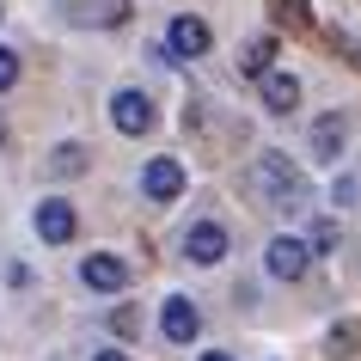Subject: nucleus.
<instances>
[{
  "mask_svg": "<svg viewBox=\"0 0 361 361\" xmlns=\"http://www.w3.org/2000/svg\"><path fill=\"white\" fill-rule=\"evenodd\" d=\"M251 178H257L264 202H276V209H306V171L294 166L288 153H264Z\"/></svg>",
  "mask_w": 361,
  "mask_h": 361,
  "instance_id": "nucleus-1",
  "label": "nucleus"
},
{
  "mask_svg": "<svg viewBox=\"0 0 361 361\" xmlns=\"http://www.w3.org/2000/svg\"><path fill=\"white\" fill-rule=\"evenodd\" d=\"M209 25H202V19H196V13H178V19H171L166 25V43H159V61H196V56H209Z\"/></svg>",
  "mask_w": 361,
  "mask_h": 361,
  "instance_id": "nucleus-2",
  "label": "nucleus"
},
{
  "mask_svg": "<svg viewBox=\"0 0 361 361\" xmlns=\"http://www.w3.org/2000/svg\"><path fill=\"white\" fill-rule=\"evenodd\" d=\"M343 141H349V116H343V111L312 116V135H306V147H312V166H337V159H343Z\"/></svg>",
  "mask_w": 361,
  "mask_h": 361,
  "instance_id": "nucleus-3",
  "label": "nucleus"
},
{
  "mask_svg": "<svg viewBox=\"0 0 361 361\" xmlns=\"http://www.w3.org/2000/svg\"><path fill=\"white\" fill-rule=\"evenodd\" d=\"M264 264H269L276 282H300L306 264H312V251H306V239H294V233H276V239L264 245Z\"/></svg>",
  "mask_w": 361,
  "mask_h": 361,
  "instance_id": "nucleus-4",
  "label": "nucleus"
},
{
  "mask_svg": "<svg viewBox=\"0 0 361 361\" xmlns=\"http://www.w3.org/2000/svg\"><path fill=\"white\" fill-rule=\"evenodd\" d=\"M141 190H147V202H178L184 196V166L171 153H153L147 166H141Z\"/></svg>",
  "mask_w": 361,
  "mask_h": 361,
  "instance_id": "nucleus-5",
  "label": "nucleus"
},
{
  "mask_svg": "<svg viewBox=\"0 0 361 361\" xmlns=\"http://www.w3.org/2000/svg\"><path fill=\"white\" fill-rule=\"evenodd\" d=\"M111 123H116V135H147L153 129V98L141 86H123L111 98Z\"/></svg>",
  "mask_w": 361,
  "mask_h": 361,
  "instance_id": "nucleus-6",
  "label": "nucleus"
},
{
  "mask_svg": "<svg viewBox=\"0 0 361 361\" xmlns=\"http://www.w3.org/2000/svg\"><path fill=\"white\" fill-rule=\"evenodd\" d=\"M159 331H166V343H196V331H202V312H196V300H184V294H166V300H159Z\"/></svg>",
  "mask_w": 361,
  "mask_h": 361,
  "instance_id": "nucleus-7",
  "label": "nucleus"
},
{
  "mask_svg": "<svg viewBox=\"0 0 361 361\" xmlns=\"http://www.w3.org/2000/svg\"><path fill=\"white\" fill-rule=\"evenodd\" d=\"M80 282L92 288V294H123V288H129V264L111 257V251H92V257L80 264Z\"/></svg>",
  "mask_w": 361,
  "mask_h": 361,
  "instance_id": "nucleus-8",
  "label": "nucleus"
},
{
  "mask_svg": "<svg viewBox=\"0 0 361 361\" xmlns=\"http://www.w3.org/2000/svg\"><path fill=\"white\" fill-rule=\"evenodd\" d=\"M74 233H80V214H74V202H61V196L37 202V239H43V245H68Z\"/></svg>",
  "mask_w": 361,
  "mask_h": 361,
  "instance_id": "nucleus-9",
  "label": "nucleus"
},
{
  "mask_svg": "<svg viewBox=\"0 0 361 361\" xmlns=\"http://www.w3.org/2000/svg\"><path fill=\"white\" fill-rule=\"evenodd\" d=\"M178 251H184L190 264H221V257H227V227H221V221H196Z\"/></svg>",
  "mask_w": 361,
  "mask_h": 361,
  "instance_id": "nucleus-10",
  "label": "nucleus"
},
{
  "mask_svg": "<svg viewBox=\"0 0 361 361\" xmlns=\"http://www.w3.org/2000/svg\"><path fill=\"white\" fill-rule=\"evenodd\" d=\"M257 92H264V111L269 116H294V111H300V80L282 74V68H269V74L257 80Z\"/></svg>",
  "mask_w": 361,
  "mask_h": 361,
  "instance_id": "nucleus-11",
  "label": "nucleus"
},
{
  "mask_svg": "<svg viewBox=\"0 0 361 361\" xmlns=\"http://www.w3.org/2000/svg\"><path fill=\"white\" fill-rule=\"evenodd\" d=\"M61 13L74 25H123L129 19V0H61Z\"/></svg>",
  "mask_w": 361,
  "mask_h": 361,
  "instance_id": "nucleus-12",
  "label": "nucleus"
},
{
  "mask_svg": "<svg viewBox=\"0 0 361 361\" xmlns=\"http://www.w3.org/2000/svg\"><path fill=\"white\" fill-rule=\"evenodd\" d=\"M276 56H282V43H276V37L264 31V37H251V43H245V56H239V68H245L251 80H264L269 68H276Z\"/></svg>",
  "mask_w": 361,
  "mask_h": 361,
  "instance_id": "nucleus-13",
  "label": "nucleus"
},
{
  "mask_svg": "<svg viewBox=\"0 0 361 361\" xmlns=\"http://www.w3.org/2000/svg\"><path fill=\"white\" fill-rule=\"evenodd\" d=\"M49 171H56V178H80V171H86V147H80V141H61V147L49 153Z\"/></svg>",
  "mask_w": 361,
  "mask_h": 361,
  "instance_id": "nucleus-14",
  "label": "nucleus"
},
{
  "mask_svg": "<svg viewBox=\"0 0 361 361\" xmlns=\"http://www.w3.org/2000/svg\"><path fill=\"white\" fill-rule=\"evenodd\" d=\"M355 343H361V324H355V319H343V324H331L324 355H355Z\"/></svg>",
  "mask_w": 361,
  "mask_h": 361,
  "instance_id": "nucleus-15",
  "label": "nucleus"
},
{
  "mask_svg": "<svg viewBox=\"0 0 361 361\" xmlns=\"http://www.w3.org/2000/svg\"><path fill=\"white\" fill-rule=\"evenodd\" d=\"M337 245V227H331V221H312V227H306V251H331Z\"/></svg>",
  "mask_w": 361,
  "mask_h": 361,
  "instance_id": "nucleus-16",
  "label": "nucleus"
},
{
  "mask_svg": "<svg viewBox=\"0 0 361 361\" xmlns=\"http://www.w3.org/2000/svg\"><path fill=\"white\" fill-rule=\"evenodd\" d=\"M13 86H19V56L0 43V92H13Z\"/></svg>",
  "mask_w": 361,
  "mask_h": 361,
  "instance_id": "nucleus-17",
  "label": "nucleus"
},
{
  "mask_svg": "<svg viewBox=\"0 0 361 361\" xmlns=\"http://www.w3.org/2000/svg\"><path fill=\"white\" fill-rule=\"evenodd\" d=\"M276 13H282L288 25H306V19H312V13H306V0H276Z\"/></svg>",
  "mask_w": 361,
  "mask_h": 361,
  "instance_id": "nucleus-18",
  "label": "nucleus"
},
{
  "mask_svg": "<svg viewBox=\"0 0 361 361\" xmlns=\"http://www.w3.org/2000/svg\"><path fill=\"white\" fill-rule=\"evenodd\" d=\"M92 361H129V355H123V349H98Z\"/></svg>",
  "mask_w": 361,
  "mask_h": 361,
  "instance_id": "nucleus-19",
  "label": "nucleus"
},
{
  "mask_svg": "<svg viewBox=\"0 0 361 361\" xmlns=\"http://www.w3.org/2000/svg\"><path fill=\"white\" fill-rule=\"evenodd\" d=\"M202 361H233V355H221V349H209V355H202Z\"/></svg>",
  "mask_w": 361,
  "mask_h": 361,
  "instance_id": "nucleus-20",
  "label": "nucleus"
}]
</instances>
